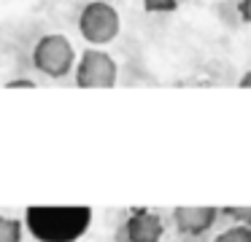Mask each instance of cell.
Here are the masks:
<instances>
[{
    "label": "cell",
    "instance_id": "cell-11",
    "mask_svg": "<svg viewBox=\"0 0 251 242\" xmlns=\"http://www.w3.org/2000/svg\"><path fill=\"white\" fill-rule=\"evenodd\" d=\"M6 89H35V81H30V78H17V81H8Z\"/></svg>",
    "mask_w": 251,
    "mask_h": 242
},
{
    "label": "cell",
    "instance_id": "cell-10",
    "mask_svg": "<svg viewBox=\"0 0 251 242\" xmlns=\"http://www.w3.org/2000/svg\"><path fill=\"white\" fill-rule=\"evenodd\" d=\"M222 213L227 215V218H232L235 223L251 226V207H224Z\"/></svg>",
    "mask_w": 251,
    "mask_h": 242
},
{
    "label": "cell",
    "instance_id": "cell-2",
    "mask_svg": "<svg viewBox=\"0 0 251 242\" xmlns=\"http://www.w3.org/2000/svg\"><path fill=\"white\" fill-rule=\"evenodd\" d=\"M33 65L46 78H65L76 67V48H73V43L65 35L49 32V35L38 38V43H35Z\"/></svg>",
    "mask_w": 251,
    "mask_h": 242
},
{
    "label": "cell",
    "instance_id": "cell-7",
    "mask_svg": "<svg viewBox=\"0 0 251 242\" xmlns=\"http://www.w3.org/2000/svg\"><path fill=\"white\" fill-rule=\"evenodd\" d=\"M0 242H22V220L0 215Z\"/></svg>",
    "mask_w": 251,
    "mask_h": 242
},
{
    "label": "cell",
    "instance_id": "cell-5",
    "mask_svg": "<svg viewBox=\"0 0 251 242\" xmlns=\"http://www.w3.org/2000/svg\"><path fill=\"white\" fill-rule=\"evenodd\" d=\"M162 218L146 207H138L130 213V218L122 226V240L125 242H159L162 240Z\"/></svg>",
    "mask_w": 251,
    "mask_h": 242
},
{
    "label": "cell",
    "instance_id": "cell-4",
    "mask_svg": "<svg viewBox=\"0 0 251 242\" xmlns=\"http://www.w3.org/2000/svg\"><path fill=\"white\" fill-rule=\"evenodd\" d=\"M119 78V65L111 54L100 48H87L76 62L78 89H114Z\"/></svg>",
    "mask_w": 251,
    "mask_h": 242
},
{
    "label": "cell",
    "instance_id": "cell-6",
    "mask_svg": "<svg viewBox=\"0 0 251 242\" xmlns=\"http://www.w3.org/2000/svg\"><path fill=\"white\" fill-rule=\"evenodd\" d=\"M219 215L222 213H219L216 207H211V204H197V207H192V204H181V207L173 210V223H176V229H178L181 234L200 237L216 223Z\"/></svg>",
    "mask_w": 251,
    "mask_h": 242
},
{
    "label": "cell",
    "instance_id": "cell-12",
    "mask_svg": "<svg viewBox=\"0 0 251 242\" xmlns=\"http://www.w3.org/2000/svg\"><path fill=\"white\" fill-rule=\"evenodd\" d=\"M238 11H240V16H243L246 24H251V0H240V3H238Z\"/></svg>",
    "mask_w": 251,
    "mask_h": 242
},
{
    "label": "cell",
    "instance_id": "cell-8",
    "mask_svg": "<svg viewBox=\"0 0 251 242\" xmlns=\"http://www.w3.org/2000/svg\"><path fill=\"white\" fill-rule=\"evenodd\" d=\"M213 242H251V226L235 223V226H229V229H224L222 234H216Z\"/></svg>",
    "mask_w": 251,
    "mask_h": 242
},
{
    "label": "cell",
    "instance_id": "cell-1",
    "mask_svg": "<svg viewBox=\"0 0 251 242\" xmlns=\"http://www.w3.org/2000/svg\"><path fill=\"white\" fill-rule=\"evenodd\" d=\"M92 220L89 207H30L25 223L44 242H73Z\"/></svg>",
    "mask_w": 251,
    "mask_h": 242
},
{
    "label": "cell",
    "instance_id": "cell-13",
    "mask_svg": "<svg viewBox=\"0 0 251 242\" xmlns=\"http://www.w3.org/2000/svg\"><path fill=\"white\" fill-rule=\"evenodd\" d=\"M238 86H240V89H251V70H246V73L240 75Z\"/></svg>",
    "mask_w": 251,
    "mask_h": 242
},
{
    "label": "cell",
    "instance_id": "cell-3",
    "mask_svg": "<svg viewBox=\"0 0 251 242\" xmlns=\"http://www.w3.org/2000/svg\"><path fill=\"white\" fill-rule=\"evenodd\" d=\"M122 30L119 11L108 3V0H92L81 8L78 14V32L87 43L92 46H105L111 43Z\"/></svg>",
    "mask_w": 251,
    "mask_h": 242
},
{
    "label": "cell",
    "instance_id": "cell-9",
    "mask_svg": "<svg viewBox=\"0 0 251 242\" xmlns=\"http://www.w3.org/2000/svg\"><path fill=\"white\" fill-rule=\"evenodd\" d=\"M143 8L149 14H173L178 8V0H143Z\"/></svg>",
    "mask_w": 251,
    "mask_h": 242
}]
</instances>
